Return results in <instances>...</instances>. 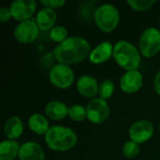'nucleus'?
Returning a JSON list of instances; mask_svg holds the SVG:
<instances>
[{"label":"nucleus","instance_id":"obj_8","mask_svg":"<svg viewBox=\"0 0 160 160\" xmlns=\"http://www.w3.org/2000/svg\"><path fill=\"white\" fill-rule=\"evenodd\" d=\"M87 118L94 124H102L110 115V107L106 100L100 98H93L86 107Z\"/></svg>","mask_w":160,"mask_h":160},{"label":"nucleus","instance_id":"obj_1","mask_svg":"<svg viewBox=\"0 0 160 160\" xmlns=\"http://www.w3.org/2000/svg\"><path fill=\"white\" fill-rule=\"evenodd\" d=\"M91 45L83 38L69 37L54 47L52 53L59 64L67 66L81 63L91 53Z\"/></svg>","mask_w":160,"mask_h":160},{"label":"nucleus","instance_id":"obj_18","mask_svg":"<svg viewBox=\"0 0 160 160\" xmlns=\"http://www.w3.org/2000/svg\"><path fill=\"white\" fill-rule=\"evenodd\" d=\"M29 129L38 135H44L50 129L47 118L40 113H34L28 119Z\"/></svg>","mask_w":160,"mask_h":160},{"label":"nucleus","instance_id":"obj_13","mask_svg":"<svg viewBox=\"0 0 160 160\" xmlns=\"http://www.w3.org/2000/svg\"><path fill=\"white\" fill-rule=\"evenodd\" d=\"M19 160H45L41 146L35 142H24L19 152Z\"/></svg>","mask_w":160,"mask_h":160},{"label":"nucleus","instance_id":"obj_22","mask_svg":"<svg viewBox=\"0 0 160 160\" xmlns=\"http://www.w3.org/2000/svg\"><path fill=\"white\" fill-rule=\"evenodd\" d=\"M114 92V83L111 80H105L99 84L98 95L99 98L106 100L110 98Z\"/></svg>","mask_w":160,"mask_h":160},{"label":"nucleus","instance_id":"obj_11","mask_svg":"<svg viewBox=\"0 0 160 160\" xmlns=\"http://www.w3.org/2000/svg\"><path fill=\"white\" fill-rule=\"evenodd\" d=\"M142 75L139 70L127 71L120 80V87L127 94H134L142 86Z\"/></svg>","mask_w":160,"mask_h":160},{"label":"nucleus","instance_id":"obj_16","mask_svg":"<svg viewBox=\"0 0 160 160\" xmlns=\"http://www.w3.org/2000/svg\"><path fill=\"white\" fill-rule=\"evenodd\" d=\"M45 113L46 115L54 121H59L64 119L68 113V106L59 100H53L49 102L45 106Z\"/></svg>","mask_w":160,"mask_h":160},{"label":"nucleus","instance_id":"obj_19","mask_svg":"<svg viewBox=\"0 0 160 160\" xmlns=\"http://www.w3.org/2000/svg\"><path fill=\"white\" fill-rule=\"evenodd\" d=\"M20 148L15 141H3L0 144V160H14L19 157Z\"/></svg>","mask_w":160,"mask_h":160},{"label":"nucleus","instance_id":"obj_21","mask_svg":"<svg viewBox=\"0 0 160 160\" xmlns=\"http://www.w3.org/2000/svg\"><path fill=\"white\" fill-rule=\"evenodd\" d=\"M68 29L65 26L57 25L54 26L52 30H50V38L57 43H62L68 38Z\"/></svg>","mask_w":160,"mask_h":160},{"label":"nucleus","instance_id":"obj_9","mask_svg":"<svg viewBox=\"0 0 160 160\" xmlns=\"http://www.w3.org/2000/svg\"><path fill=\"white\" fill-rule=\"evenodd\" d=\"M36 8L37 2L35 0H15L9 7L12 18L21 22L30 20L36 12Z\"/></svg>","mask_w":160,"mask_h":160},{"label":"nucleus","instance_id":"obj_29","mask_svg":"<svg viewBox=\"0 0 160 160\" xmlns=\"http://www.w3.org/2000/svg\"><path fill=\"white\" fill-rule=\"evenodd\" d=\"M159 21H160V18H159Z\"/></svg>","mask_w":160,"mask_h":160},{"label":"nucleus","instance_id":"obj_28","mask_svg":"<svg viewBox=\"0 0 160 160\" xmlns=\"http://www.w3.org/2000/svg\"><path fill=\"white\" fill-rule=\"evenodd\" d=\"M159 130H160V126H159Z\"/></svg>","mask_w":160,"mask_h":160},{"label":"nucleus","instance_id":"obj_25","mask_svg":"<svg viewBox=\"0 0 160 160\" xmlns=\"http://www.w3.org/2000/svg\"><path fill=\"white\" fill-rule=\"evenodd\" d=\"M41 5H43L45 8H62L66 1L65 0H41L40 1Z\"/></svg>","mask_w":160,"mask_h":160},{"label":"nucleus","instance_id":"obj_26","mask_svg":"<svg viewBox=\"0 0 160 160\" xmlns=\"http://www.w3.org/2000/svg\"><path fill=\"white\" fill-rule=\"evenodd\" d=\"M10 18H12V16H11V12H10L9 8L2 7L0 8V21H1V22L5 23L8 21H9Z\"/></svg>","mask_w":160,"mask_h":160},{"label":"nucleus","instance_id":"obj_15","mask_svg":"<svg viewBox=\"0 0 160 160\" xmlns=\"http://www.w3.org/2000/svg\"><path fill=\"white\" fill-rule=\"evenodd\" d=\"M57 16L53 9L43 8L38 10L36 16V22L41 31L52 30L54 27V23L56 22Z\"/></svg>","mask_w":160,"mask_h":160},{"label":"nucleus","instance_id":"obj_7","mask_svg":"<svg viewBox=\"0 0 160 160\" xmlns=\"http://www.w3.org/2000/svg\"><path fill=\"white\" fill-rule=\"evenodd\" d=\"M39 34V28L35 20L30 19L19 22L13 30V36L20 43H31L35 41Z\"/></svg>","mask_w":160,"mask_h":160},{"label":"nucleus","instance_id":"obj_20","mask_svg":"<svg viewBox=\"0 0 160 160\" xmlns=\"http://www.w3.org/2000/svg\"><path fill=\"white\" fill-rule=\"evenodd\" d=\"M68 115L76 122H82L87 117V111L86 108H84L82 105L76 104L72 105L68 108Z\"/></svg>","mask_w":160,"mask_h":160},{"label":"nucleus","instance_id":"obj_12","mask_svg":"<svg viewBox=\"0 0 160 160\" xmlns=\"http://www.w3.org/2000/svg\"><path fill=\"white\" fill-rule=\"evenodd\" d=\"M76 86L78 92L88 98H95L98 94L99 90V85L98 84L97 80L89 75L81 76L77 81Z\"/></svg>","mask_w":160,"mask_h":160},{"label":"nucleus","instance_id":"obj_17","mask_svg":"<svg viewBox=\"0 0 160 160\" xmlns=\"http://www.w3.org/2000/svg\"><path fill=\"white\" fill-rule=\"evenodd\" d=\"M4 132L8 140L15 141L16 139L20 138L23 132V123L21 118L18 116L9 117L5 123Z\"/></svg>","mask_w":160,"mask_h":160},{"label":"nucleus","instance_id":"obj_23","mask_svg":"<svg viewBox=\"0 0 160 160\" xmlns=\"http://www.w3.org/2000/svg\"><path fill=\"white\" fill-rule=\"evenodd\" d=\"M157 3L156 0H128V4L137 11H144L152 8Z\"/></svg>","mask_w":160,"mask_h":160},{"label":"nucleus","instance_id":"obj_14","mask_svg":"<svg viewBox=\"0 0 160 160\" xmlns=\"http://www.w3.org/2000/svg\"><path fill=\"white\" fill-rule=\"evenodd\" d=\"M113 53L112 44L109 41H103L92 50L89 59L93 64H102L111 59Z\"/></svg>","mask_w":160,"mask_h":160},{"label":"nucleus","instance_id":"obj_24","mask_svg":"<svg viewBox=\"0 0 160 160\" xmlns=\"http://www.w3.org/2000/svg\"><path fill=\"white\" fill-rule=\"evenodd\" d=\"M139 153H140L139 144L132 141L127 142L123 146V154L127 158H129V159L135 158L139 155Z\"/></svg>","mask_w":160,"mask_h":160},{"label":"nucleus","instance_id":"obj_2","mask_svg":"<svg viewBox=\"0 0 160 160\" xmlns=\"http://www.w3.org/2000/svg\"><path fill=\"white\" fill-rule=\"evenodd\" d=\"M76 133L64 126H53L45 134L47 146L55 152H66L73 148L77 143Z\"/></svg>","mask_w":160,"mask_h":160},{"label":"nucleus","instance_id":"obj_5","mask_svg":"<svg viewBox=\"0 0 160 160\" xmlns=\"http://www.w3.org/2000/svg\"><path fill=\"white\" fill-rule=\"evenodd\" d=\"M140 52L144 57L150 58L157 55L160 51V31L158 28L149 27L141 35L139 41Z\"/></svg>","mask_w":160,"mask_h":160},{"label":"nucleus","instance_id":"obj_6","mask_svg":"<svg viewBox=\"0 0 160 160\" xmlns=\"http://www.w3.org/2000/svg\"><path fill=\"white\" fill-rule=\"evenodd\" d=\"M49 78L52 84L58 88L66 89L71 86L73 83L74 72L69 66L58 63L51 68L49 72Z\"/></svg>","mask_w":160,"mask_h":160},{"label":"nucleus","instance_id":"obj_27","mask_svg":"<svg viewBox=\"0 0 160 160\" xmlns=\"http://www.w3.org/2000/svg\"><path fill=\"white\" fill-rule=\"evenodd\" d=\"M154 87L156 92L160 96V70L157 73L155 80H154Z\"/></svg>","mask_w":160,"mask_h":160},{"label":"nucleus","instance_id":"obj_10","mask_svg":"<svg viewBox=\"0 0 160 160\" xmlns=\"http://www.w3.org/2000/svg\"><path fill=\"white\" fill-rule=\"evenodd\" d=\"M154 135V126L148 120H140L132 124L129 128V137L132 142L141 144L148 142Z\"/></svg>","mask_w":160,"mask_h":160},{"label":"nucleus","instance_id":"obj_3","mask_svg":"<svg viewBox=\"0 0 160 160\" xmlns=\"http://www.w3.org/2000/svg\"><path fill=\"white\" fill-rule=\"evenodd\" d=\"M112 56L115 62L127 71L138 70L141 65V52L127 40L117 41L113 45Z\"/></svg>","mask_w":160,"mask_h":160},{"label":"nucleus","instance_id":"obj_4","mask_svg":"<svg viewBox=\"0 0 160 160\" xmlns=\"http://www.w3.org/2000/svg\"><path fill=\"white\" fill-rule=\"evenodd\" d=\"M94 17L97 26L104 33L112 32L120 21L119 10L112 4H104L98 7Z\"/></svg>","mask_w":160,"mask_h":160}]
</instances>
